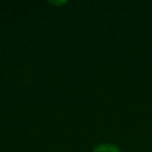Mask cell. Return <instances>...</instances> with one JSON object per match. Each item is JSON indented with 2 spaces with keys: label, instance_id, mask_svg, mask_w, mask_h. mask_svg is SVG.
<instances>
[{
  "label": "cell",
  "instance_id": "6da1fadb",
  "mask_svg": "<svg viewBox=\"0 0 152 152\" xmlns=\"http://www.w3.org/2000/svg\"><path fill=\"white\" fill-rule=\"evenodd\" d=\"M93 152H121L119 150V147H116L113 144H107V142H102L99 144L94 147Z\"/></svg>",
  "mask_w": 152,
  "mask_h": 152
}]
</instances>
